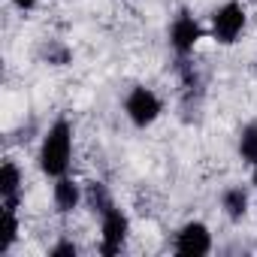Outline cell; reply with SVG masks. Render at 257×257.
<instances>
[{
  "mask_svg": "<svg viewBox=\"0 0 257 257\" xmlns=\"http://www.w3.org/2000/svg\"><path fill=\"white\" fill-rule=\"evenodd\" d=\"M70 155H73V127L67 118H58L49 134L43 137V149H40V170L52 179L67 176L70 170Z\"/></svg>",
  "mask_w": 257,
  "mask_h": 257,
  "instance_id": "obj_1",
  "label": "cell"
},
{
  "mask_svg": "<svg viewBox=\"0 0 257 257\" xmlns=\"http://www.w3.org/2000/svg\"><path fill=\"white\" fill-rule=\"evenodd\" d=\"M161 109H164L161 106V97L152 88H146V85H137L131 94H127V100H124V112H127V118H131L134 127L155 124L158 115H161Z\"/></svg>",
  "mask_w": 257,
  "mask_h": 257,
  "instance_id": "obj_2",
  "label": "cell"
},
{
  "mask_svg": "<svg viewBox=\"0 0 257 257\" xmlns=\"http://www.w3.org/2000/svg\"><path fill=\"white\" fill-rule=\"evenodd\" d=\"M242 28H245V7L242 4L230 0V4H224V7L215 10V16H212V37L218 43H224V46L236 43V37L242 34Z\"/></svg>",
  "mask_w": 257,
  "mask_h": 257,
  "instance_id": "obj_3",
  "label": "cell"
},
{
  "mask_svg": "<svg viewBox=\"0 0 257 257\" xmlns=\"http://www.w3.org/2000/svg\"><path fill=\"white\" fill-rule=\"evenodd\" d=\"M100 233H103V239H100V254L112 257V254H118V251H121V245H124L127 233H131V221H127V215H124L121 209H115V206H112V209L103 215Z\"/></svg>",
  "mask_w": 257,
  "mask_h": 257,
  "instance_id": "obj_4",
  "label": "cell"
},
{
  "mask_svg": "<svg viewBox=\"0 0 257 257\" xmlns=\"http://www.w3.org/2000/svg\"><path fill=\"white\" fill-rule=\"evenodd\" d=\"M200 40H203V28L197 25V19L188 16V13H179L176 22L170 25V46L176 49V55L179 58H188Z\"/></svg>",
  "mask_w": 257,
  "mask_h": 257,
  "instance_id": "obj_5",
  "label": "cell"
},
{
  "mask_svg": "<svg viewBox=\"0 0 257 257\" xmlns=\"http://www.w3.org/2000/svg\"><path fill=\"white\" fill-rule=\"evenodd\" d=\"M212 251V233L206 224L200 221H191L185 224L179 233H176V254H185V257H203Z\"/></svg>",
  "mask_w": 257,
  "mask_h": 257,
  "instance_id": "obj_6",
  "label": "cell"
},
{
  "mask_svg": "<svg viewBox=\"0 0 257 257\" xmlns=\"http://www.w3.org/2000/svg\"><path fill=\"white\" fill-rule=\"evenodd\" d=\"M0 200H4V209H19L22 170L16 167V161H4V167H0Z\"/></svg>",
  "mask_w": 257,
  "mask_h": 257,
  "instance_id": "obj_7",
  "label": "cell"
},
{
  "mask_svg": "<svg viewBox=\"0 0 257 257\" xmlns=\"http://www.w3.org/2000/svg\"><path fill=\"white\" fill-rule=\"evenodd\" d=\"M52 200H55V209L58 212H73L82 200H85V191L73 182V179H67V176H61L58 182H55V191H52Z\"/></svg>",
  "mask_w": 257,
  "mask_h": 257,
  "instance_id": "obj_8",
  "label": "cell"
},
{
  "mask_svg": "<svg viewBox=\"0 0 257 257\" xmlns=\"http://www.w3.org/2000/svg\"><path fill=\"white\" fill-rule=\"evenodd\" d=\"M221 206H224V212H227V218H233V221H242L245 218V212H248V191L245 188H227L224 194H221Z\"/></svg>",
  "mask_w": 257,
  "mask_h": 257,
  "instance_id": "obj_9",
  "label": "cell"
},
{
  "mask_svg": "<svg viewBox=\"0 0 257 257\" xmlns=\"http://www.w3.org/2000/svg\"><path fill=\"white\" fill-rule=\"evenodd\" d=\"M85 203H88L100 218L115 206V203H112V194H109V188H106L103 182H88V185H85Z\"/></svg>",
  "mask_w": 257,
  "mask_h": 257,
  "instance_id": "obj_10",
  "label": "cell"
},
{
  "mask_svg": "<svg viewBox=\"0 0 257 257\" xmlns=\"http://www.w3.org/2000/svg\"><path fill=\"white\" fill-rule=\"evenodd\" d=\"M239 155L251 167L257 164V124H245L242 127V134H239Z\"/></svg>",
  "mask_w": 257,
  "mask_h": 257,
  "instance_id": "obj_11",
  "label": "cell"
},
{
  "mask_svg": "<svg viewBox=\"0 0 257 257\" xmlns=\"http://www.w3.org/2000/svg\"><path fill=\"white\" fill-rule=\"evenodd\" d=\"M19 239V218L16 209H4V236H0V254H7Z\"/></svg>",
  "mask_w": 257,
  "mask_h": 257,
  "instance_id": "obj_12",
  "label": "cell"
},
{
  "mask_svg": "<svg viewBox=\"0 0 257 257\" xmlns=\"http://www.w3.org/2000/svg\"><path fill=\"white\" fill-rule=\"evenodd\" d=\"M46 58H49V64H55V67H64V64L70 61V49H67V46H61V43H49V49H46Z\"/></svg>",
  "mask_w": 257,
  "mask_h": 257,
  "instance_id": "obj_13",
  "label": "cell"
},
{
  "mask_svg": "<svg viewBox=\"0 0 257 257\" xmlns=\"http://www.w3.org/2000/svg\"><path fill=\"white\" fill-rule=\"evenodd\" d=\"M49 254H52V257H76V254H79V248H76L73 242H58Z\"/></svg>",
  "mask_w": 257,
  "mask_h": 257,
  "instance_id": "obj_14",
  "label": "cell"
},
{
  "mask_svg": "<svg viewBox=\"0 0 257 257\" xmlns=\"http://www.w3.org/2000/svg\"><path fill=\"white\" fill-rule=\"evenodd\" d=\"M13 4H16L19 10H34V7H37V0H13Z\"/></svg>",
  "mask_w": 257,
  "mask_h": 257,
  "instance_id": "obj_15",
  "label": "cell"
},
{
  "mask_svg": "<svg viewBox=\"0 0 257 257\" xmlns=\"http://www.w3.org/2000/svg\"><path fill=\"white\" fill-rule=\"evenodd\" d=\"M251 185L257 188V164H254V173H251Z\"/></svg>",
  "mask_w": 257,
  "mask_h": 257,
  "instance_id": "obj_16",
  "label": "cell"
}]
</instances>
